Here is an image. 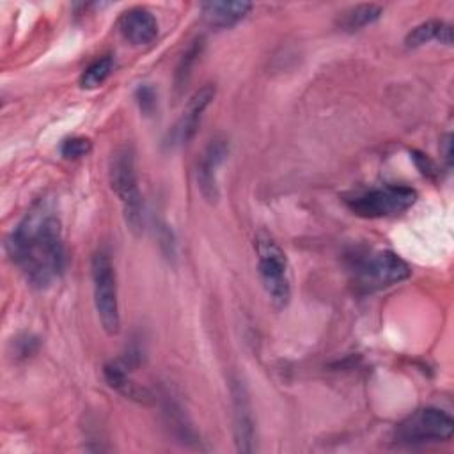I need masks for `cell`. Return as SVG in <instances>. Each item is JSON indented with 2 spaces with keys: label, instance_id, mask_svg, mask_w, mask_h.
Listing matches in <instances>:
<instances>
[{
  "label": "cell",
  "instance_id": "6da1fadb",
  "mask_svg": "<svg viewBox=\"0 0 454 454\" xmlns=\"http://www.w3.org/2000/svg\"><path fill=\"white\" fill-rule=\"evenodd\" d=\"M7 254L35 287H48L66 268L62 227L48 200L37 202L7 238Z\"/></svg>",
  "mask_w": 454,
  "mask_h": 454
},
{
  "label": "cell",
  "instance_id": "7a4b0ae2",
  "mask_svg": "<svg viewBox=\"0 0 454 454\" xmlns=\"http://www.w3.org/2000/svg\"><path fill=\"white\" fill-rule=\"evenodd\" d=\"M108 179L117 195L128 229L138 236L142 231V195L135 170V154L129 145L117 147L108 161Z\"/></svg>",
  "mask_w": 454,
  "mask_h": 454
},
{
  "label": "cell",
  "instance_id": "3957f363",
  "mask_svg": "<svg viewBox=\"0 0 454 454\" xmlns=\"http://www.w3.org/2000/svg\"><path fill=\"white\" fill-rule=\"evenodd\" d=\"M255 252L259 278L268 294V300L275 309H286L291 300V280L286 252L266 232L257 234Z\"/></svg>",
  "mask_w": 454,
  "mask_h": 454
},
{
  "label": "cell",
  "instance_id": "277c9868",
  "mask_svg": "<svg viewBox=\"0 0 454 454\" xmlns=\"http://www.w3.org/2000/svg\"><path fill=\"white\" fill-rule=\"evenodd\" d=\"M92 286L94 307L101 328L108 335H117L121 330V314L117 300V277L112 259L106 252H96L92 257Z\"/></svg>",
  "mask_w": 454,
  "mask_h": 454
},
{
  "label": "cell",
  "instance_id": "5b68a950",
  "mask_svg": "<svg viewBox=\"0 0 454 454\" xmlns=\"http://www.w3.org/2000/svg\"><path fill=\"white\" fill-rule=\"evenodd\" d=\"M353 273L356 286L367 291H376L406 280L411 270L397 254L378 250L358 257L353 264Z\"/></svg>",
  "mask_w": 454,
  "mask_h": 454
},
{
  "label": "cell",
  "instance_id": "8992f818",
  "mask_svg": "<svg viewBox=\"0 0 454 454\" xmlns=\"http://www.w3.org/2000/svg\"><path fill=\"white\" fill-rule=\"evenodd\" d=\"M454 422L450 415L438 408H420L395 427V442L406 445L434 443L450 440Z\"/></svg>",
  "mask_w": 454,
  "mask_h": 454
},
{
  "label": "cell",
  "instance_id": "52a82bcc",
  "mask_svg": "<svg viewBox=\"0 0 454 454\" xmlns=\"http://www.w3.org/2000/svg\"><path fill=\"white\" fill-rule=\"evenodd\" d=\"M417 200V192L410 186H385L348 199V207L362 218L392 216L411 207Z\"/></svg>",
  "mask_w": 454,
  "mask_h": 454
},
{
  "label": "cell",
  "instance_id": "ba28073f",
  "mask_svg": "<svg viewBox=\"0 0 454 454\" xmlns=\"http://www.w3.org/2000/svg\"><path fill=\"white\" fill-rule=\"evenodd\" d=\"M232 420H234V440L239 452H254L255 449V422L252 404L247 388L241 381H232Z\"/></svg>",
  "mask_w": 454,
  "mask_h": 454
},
{
  "label": "cell",
  "instance_id": "9c48e42d",
  "mask_svg": "<svg viewBox=\"0 0 454 454\" xmlns=\"http://www.w3.org/2000/svg\"><path fill=\"white\" fill-rule=\"evenodd\" d=\"M227 153H229V142L225 138L216 137L209 140L197 165V186L202 197L211 204H215L220 197L218 183H216V168L223 163Z\"/></svg>",
  "mask_w": 454,
  "mask_h": 454
},
{
  "label": "cell",
  "instance_id": "30bf717a",
  "mask_svg": "<svg viewBox=\"0 0 454 454\" xmlns=\"http://www.w3.org/2000/svg\"><path fill=\"white\" fill-rule=\"evenodd\" d=\"M215 92H216L215 85L206 83L188 99L181 117L177 119V122L174 124V128L168 133V145H181V144H186L188 140H192V137L197 133L200 115L207 108L211 99L215 98Z\"/></svg>",
  "mask_w": 454,
  "mask_h": 454
},
{
  "label": "cell",
  "instance_id": "8fae6325",
  "mask_svg": "<svg viewBox=\"0 0 454 454\" xmlns=\"http://www.w3.org/2000/svg\"><path fill=\"white\" fill-rule=\"evenodd\" d=\"M119 32L131 44H149L158 35V21L151 11L131 7L119 18Z\"/></svg>",
  "mask_w": 454,
  "mask_h": 454
},
{
  "label": "cell",
  "instance_id": "7c38bea8",
  "mask_svg": "<svg viewBox=\"0 0 454 454\" xmlns=\"http://www.w3.org/2000/svg\"><path fill=\"white\" fill-rule=\"evenodd\" d=\"M252 9L250 2H225L211 0L200 4L204 21L213 28H229L241 21Z\"/></svg>",
  "mask_w": 454,
  "mask_h": 454
},
{
  "label": "cell",
  "instance_id": "4fadbf2b",
  "mask_svg": "<svg viewBox=\"0 0 454 454\" xmlns=\"http://www.w3.org/2000/svg\"><path fill=\"white\" fill-rule=\"evenodd\" d=\"M103 372H105L106 383L114 390L122 394L124 397H129V399L138 401V403H149L151 401L149 390L140 387V385H137L129 378V369H128V362L126 360H112V362H108L105 365Z\"/></svg>",
  "mask_w": 454,
  "mask_h": 454
},
{
  "label": "cell",
  "instance_id": "5bb4252c",
  "mask_svg": "<svg viewBox=\"0 0 454 454\" xmlns=\"http://www.w3.org/2000/svg\"><path fill=\"white\" fill-rule=\"evenodd\" d=\"M429 41H438L442 44H452V27L440 20H427L417 25L404 39L408 48H419Z\"/></svg>",
  "mask_w": 454,
  "mask_h": 454
},
{
  "label": "cell",
  "instance_id": "9a60e30c",
  "mask_svg": "<svg viewBox=\"0 0 454 454\" xmlns=\"http://www.w3.org/2000/svg\"><path fill=\"white\" fill-rule=\"evenodd\" d=\"M383 14V9L376 4H358L348 11H344L339 16V27L346 32H355L360 30L374 21H378Z\"/></svg>",
  "mask_w": 454,
  "mask_h": 454
},
{
  "label": "cell",
  "instance_id": "2e32d148",
  "mask_svg": "<svg viewBox=\"0 0 454 454\" xmlns=\"http://www.w3.org/2000/svg\"><path fill=\"white\" fill-rule=\"evenodd\" d=\"M112 71H114L112 57L98 59L82 73L80 87L82 89H96L112 74Z\"/></svg>",
  "mask_w": 454,
  "mask_h": 454
},
{
  "label": "cell",
  "instance_id": "e0dca14e",
  "mask_svg": "<svg viewBox=\"0 0 454 454\" xmlns=\"http://www.w3.org/2000/svg\"><path fill=\"white\" fill-rule=\"evenodd\" d=\"M200 50H202V39H197L193 41L188 50L183 53L177 67H176V76H174V83H176V89H183L184 83L188 82V76L192 73V66L195 62V59L200 55Z\"/></svg>",
  "mask_w": 454,
  "mask_h": 454
},
{
  "label": "cell",
  "instance_id": "ac0fdd59",
  "mask_svg": "<svg viewBox=\"0 0 454 454\" xmlns=\"http://www.w3.org/2000/svg\"><path fill=\"white\" fill-rule=\"evenodd\" d=\"M92 149V144L85 137H71L62 142L60 145V154L67 160H76L82 156H87Z\"/></svg>",
  "mask_w": 454,
  "mask_h": 454
},
{
  "label": "cell",
  "instance_id": "d6986e66",
  "mask_svg": "<svg viewBox=\"0 0 454 454\" xmlns=\"http://www.w3.org/2000/svg\"><path fill=\"white\" fill-rule=\"evenodd\" d=\"M137 101H138V106L140 110L145 114V115H151L156 108V94H154V89L149 87V85H140L137 89Z\"/></svg>",
  "mask_w": 454,
  "mask_h": 454
},
{
  "label": "cell",
  "instance_id": "ffe728a7",
  "mask_svg": "<svg viewBox=\"0 0 454 454\" xmlns=\"http://www.w3.org/2000/svg\"><path fill=\"white\" fill-rule=\"evenodd\" d=\"M411 158L415 160V163H417V167L420 168V172L424 174V176H436L438 174V170H436V165L427 158V156H424V154H420V153H417V151H411Z\"/></svg>",
  "mask_w": 454,
  "mask_h": 454
},
{
  "label": "cell",
  "instance_id": "44dd1931",
  "mask_svg": "<svg viewBox=\"0 0 454 454\" xmlns=\"http://www.w3.org/2000/svg\"><path fill=\"white\" fill-rule=\"evenodd\" d=\"M443 158H445V161H447V165L450 167V163H452V142H450V135H445V138H443Z\"/></svg>",
  "mask_w": 454,
  "mask_h": 454
}]
</instances>
